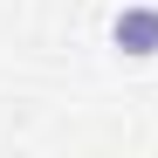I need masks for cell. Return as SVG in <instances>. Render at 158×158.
<instances>
[{
  "label": "cell",
  "instance_id": "1",
  "mask_svg": "<svg viewBox=\"0 0 158 158\" xmlns=\"http://www.w3.org/2000/svg\"><path fill=\"white\" fill-rule=\"evenodd\" d=\"M110 48L124 62H151L158 55V7H124L110 21Z\"/></svg>",
  "mask_w": 158,
  "mask_h": 158
}]
</instances>
